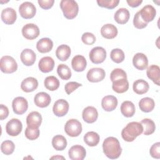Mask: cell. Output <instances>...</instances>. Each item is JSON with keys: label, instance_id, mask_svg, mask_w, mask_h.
I'll list each match as a JSON object with an SVG mask.
<instances>
[{"label": "cell", "instance_id": "cell-1", "mask_svg": "<svg viewBox=\"0 0 160 160\" xmlns=\"http://www.w3.org/2000/svg\"><path fill=\"white\" fill-rule=\"evenodd\" d=\"M102 149L104 154L111 159L118 158L122 152L119 140L112 136L104 139L102 143Z\"/></svg>", "mask_w": 160, "mask_h": 160}, {"label": "cell", "instance_id": "cell-2", "mask_svg": "<svg viewBox=\"0 0 160 160\" xmlns=\"http://www.w3.org/2000/svg\"><path fill=\"white\" fill-rule=\"evenodd\" d=\"M143 132V127L141 122H131L124 128L121 132L122 139L127 142L133 141Z\"/></svg>", "mask_w": 160, "mask_h": 160}, {"label": "cell", "instance_id": "cell-3", "mask_svg": "<svg viewBox=\"0 0 160 160\" xmlns=\"http://www.w3.org/2000/svg\"><path fill=\"white\" fill-rule=\"evenodd\" d=\"M60 7L64 16L68 19H74L78 15L79 7L75 1L62 0L60 2Z\"/></svg>", "mask_w": 160, "mask_h": 160}, {"label": "cell", "instance_id": "cell-4", "mask_svg": "<svg viewBox=\"0 0 160 160\" xmlns=\"http://www.w3.org/2000/svg\"><path fill=\"white\" fill-rule=\"evenodd\" d=\"M0 68L2 72L9 74L15 72L18 69V64L15 59L9 56H4L0 61Z\"/></svg>", "mask_w": 160, "mask_h": 160}, {"label": "cell", "instance_id": "cell-5", "mask_svg": "<svg viewBox=\"0 0 160 160\" xmlns=\"http://www.w3.org/2000/svg\"><path fill=\"white\" fill-rule=\"evenodd\" d=\"M66 133L71 137H77L82 132L81 123L76 119L68 120L64 126Z\"/></svg>", "mask_w": 160, "mask_h": 160}, {"label": "cell", "instance_id": "cell-6", "mask_svg": "<svg viewBox=\"0 0 160 160\" xmlns=\"http://www.w3.org/2000/svg\"><path fill=\"white\" fill-rule=\"evenodd\" d=\"M19 12L22 18L31 19L35 16L36 8L32 2L26 1L19 6Z\"/></svg>", "mask_w": 160, "mask_h": 160}, {"label": "cell", "instance_id": "cell-7", "mask_svg": "<svg viewBox=\"0 0 160 160\" xmlns=\"http://www.w3.org/2000/svg\"><path fill=\"white\" fill-rule=\"evenodd\" d=\"M89 59L94 64H100L104 62L106 58V51L102 48L97 46L93 48L89 52Z\"/></svg>", "mask_w": 160, "mask_h": 160}, {"label": "cell", "instance_id": "cell-8", "mask_svg": "<svg viewBox=\"0 0 160 160\" xmlns=\"http://www.w3.org/2000/svg\"><path fill=\"white\" fill-rule=\"evenodd\" d=\"M22 129V124L20 120L16 118L11 119L6 126V131L11 136H16L19 135Z\"/></svg>", "mask_w": 160, "mask_h": 160}, {"label": "cell", "instance_id": "cell-9", "mask_svg": "<svg viewBox=\"0 0 160 160\" xmlns=\"http://www.w3.org/2000/svg\"><path fill=\"white\" fill-rule=\"evenodd\" d=\"M22 34L26 39L32 40L39 36V29L37 25L33 23H29L22 27Z\"/></svg>", "mask_w": 160, "mask_h": 160}, {"label": "cell", "instance_id": "cell-10", "mask_svg": "<svg viewBox=\"0 0 160 160\" xmlns=\"http://www.w3.org/2000/svg\"><path fill=\"white\" fill-rule=\"evenodd\" d=\"M12 107L15 114L21 115L27 111L28 108V102L24 98L18 96L13 99Z\"/></svg>", "mask_w": 160, "mask_h": 160}, {"label": "cell", "instance_id": "cell-11", "mask_svg": "<svg viewBox=\"0 0 160 160\" xmlns=\"http://www.w3.org/2000/svg\"><path fill=\"white\" fill-rule=\"evenodd\" d=\"M69 110V103L63 99L57 100L52 108L53 113L58 117H62L65 116Z\"/></svg>", "mask_w": 160, "mask_h": 160}, {"label": "cell", "instance_id": "cell-12", "mask_svg": "<svg viewBox=\"0 0 160 160\" xmlns=\"http://www.w3.org/2000/svg\"><path fill=\"white\" fill-rule=\"evenodd\" d=\"M106 76L105 71L101 68H94L87 72V79L89 82H98L104 79Z\"/></svg>", "mask_w": 160, "mask_h": 160}, {"label": "cell", "instance_id": "cell-13", "mask_svg": "<svg viewBox=\"0 0 160 160\" xmlns=\"http://www.w3.org/2000/svg\"><path fill=\"white\" fill-rule=\"evenodd\" d=\"M69 157L72 160H82L86 155V151L81 145L72 146L68 151Z\"/></svg>", "mask_w": 160, "mask_h": 160}, {"label": "cell", "instance_id": "cell-14", "mask_svg": "<svg viewBox=\"0 0 160 160\" xmlns=\"http://www.w3.org/2000/svg\"><path fill=\"white\" fill-rule=\"evenodd\" d=\"M139 11L142 20L147 23L152 21L156 17V11L152 5H146Z\"/></svg>", "mask_w": 160, "mask_h": 160}, {"label": "cell", "instance_id": "cell-15", "mask_svg": "<svg viewBox=\"0 0 160 160\" xmlns=\"http://www.w3.org/2000/svg\"><path fill=\"white\" fill-rule=\"evenodd\" d=\"M42 122V116L37 111L30 112L26 118V123L28 127L32 129L39 128Z\"/></svg>", "mask_w": 160, "mask_h": 160}, {"label": "cell", "instance_id": "cell-16", "mask_svg": "<svg viewBox=\"0 0 160 160\" xmlns=\"http://www.w3.org/2000/svg\"><path fill=\"white\" fill-rule=\"evenodd\" d=\"M82 116L83 120L87 123H93L98 119V112L94 107L88 106L84 109Z\"/></svg>", "mask_w": 160, "mask_h": 160}, {"label": "cell", "instance_id": "cell-17", "mask_svg": "<svg viewBox=\"0 0 160 160\" xmlns=\"http://www.w3.org/2000/svg\"><path fill=\"white\" fill-rule=\"evenodd\" d=\"M132 64L136 69L139 70H144L147 68L148 65V58L144 54L138 52L132 58Z\"/></svg>", "mask_w": 160, "mask_h": 160}, {"label": "cell", "instance_id": "cell-18", "mask_svg": "<svg viewBox=\"0 0 160 160\" xmlns=\"http://www.w3.org/2000/svg\"><path fill=\"white\" fill-rule=\"evenodd\" d=\"M20 58L22 62L25 66H30L35 62L36 55L32 49H25L21 52Z\"/></svg>", "mask_w": 160, "mask_h": 160}, {"label": "cell", "instance_id": "cell-19", "mask_svg": "<svg viewBox=\"0 0 160 160\" xmlns=\"http://www.w3.org/2000/svg\"><path fill=\"white\" fill-rule=\"evenodd\" d=\"M118 105L117 98L112 95L104 96L101 101V106L103 109L106 111H112L114 110Z\"/></svg>", "mask_w": 160, "mask_h": 160}, {"label": "cell", "instance_id": "cell-20", "mask_svg": "<svg viewBox=\"0 0 160 160\" xmlns=\"http://www.w3.org/2000/svg\"><path fill=\"white\" fill-rule=\"evenodd\" d=\"M17 18L16 11L11 8L4 9L1 12V19L6 24H12Z\"/></svg>", "mask_w": 160, "mask_h": 160}, {"label": "cell", "instance_id": "cell-21", "mask_svg": "<svg viewBox=\"0 0 160 160\" xmlns=\"http://www.w3.org/2000/svg\"><path fill=\"white\" fill-rule=\"evenodd\" d=\"M50 96L45 92H40L37 93L34 98L35 105L39 108H46L48 106L51 102Z\"/></svg>", "mask_w": 160, "mask_h": 160}, {"label": "cell", "instance_id": "cell-22", "mask_svg": "<svg viewBox=\"0 0 160 160\" xmlns=\"http://www.w3.org/2000/svg\"><path fill=\"white\" fill-rule=\"evenodd\" d=\"M38 86V80L33 77H28L24 79L21 84V89L26 92L34 91Z\"/></svg>", "mask_w": 160, "mask_h": 160}, {"label": "cell", "instance_id": "cell-23", "mask_svg": "<svg viewBox=\"0 0 160 160\" xmlns=\"http://www.w3.org/2000/svg\"><path fill=\"white\" fill-rule=\"evenodd\" d=\"M39 70L42 72H49L51 71L54 66V61L49 56L42 58L38 63Z\"/></svg>", "mask_w": 160, "mask_h": 160}, {"label": "cell", "instance_id": "cell-24", "mask_svg": "<svg viewBox=\"0 0 160 160\" xmlns=\"http://www.w3.org/2000/svg\"><path fill=\"white\" fill-rule=\"evenodd\" d=\"M118 29L112 24H106L102 26L101 34L106 39H111L114 38L118 34Z\"/></svg>", "mask_w": 160, "mask_h": 160}, {"label": "cell", "instance_id": "cell-25", "mask_svg": "<svg viewBox=\"0 0 160 160\" xmlns=\"http://www.w3.org/2000/svg\"><path fill=\"white\" fill-rule=\"evenodd\" d=\"M87 65V61L85 58L82 55L75 56L71 61V66L72 69L76 72L83 71Z\"/></svg>", "mask_w": 160, "mask_h": 160}, {"label": "cell", "instance_id": "cell-26", "mask_svg": "<svg viewBox=\"0 0 160 160\" xmlns=\"http://www.w3.org/2000/svg\"><path fill=\"white\" fill-rule=\"evenodd\" d=\"M147 76L149 79L153 81L154 84L159 86L160 81V68L157 65H151L147 69Z\"/></svg>", "mask_w": 160, "mask_h": 160}, {"label": "cell", "instance_id": "cell-27", "mask_svg": "<svg viewBox=\"0 0 160 160\" xmlns=\"http://www.w3.org/2000/svg\"><path fill=\"white\" fill-rule=\"evenodd\" d=\"M53 47V42L48 38H44L39 40L36 44L38 51L41 53H46L51 51Z\"/></svg>", "mask_w": 160, "mask_h": 160}, {"label": "cell", "instance_id": "cell-28", "mask_svg": "<svg viewBox=\"0 0 160 160\" xmlns=\"http://www.w3.org/2000/svg\"><path fill=\"white\" fill-rule=\"evenodd\" d=\"M112 88L117 93L125 92L129 88V82L127 78H120L114 81Z\"/></svg>", "mask_w": 160, "mask_h": 160}, {"label": "cell", "instance_id": "cell-29", "mask_svg": "<svg viewBox=\"0 0 160 160\" xmlns=\"http://www.w3.org/2000/svg\"><path fill=\"white\" fill-rule=\"evenodd\" d=\"M130 17V14L129 11L126 8H119L116 11L114 14V20L120 24H126Z\"/></svg>", "mask_w": 160, "mask_h": 160}, {"label": "cell", "instance_id": "cell-30", "mask_svg": "<svg viewBox=\"0 0 160 160\" xmlns=\"http://www.w3.org/2000/svg\"><path fill=\"white\" fill-rule=\"evenodd\" d=\"M71 48L66 44H61L56 50V56L60 61H66L71 55Z\"/></svg>", "mask_w": 160, "mask_h": 160}, {"label": "cell", "instance_id": "cell-31", "mask_svg": "<svg viewBox=\"0 0 160 160\" xmlns=\"http://www.w3.org/2000/svg\"><path fill=\"white\" fill-rule=\"evenodd\" d=\"M133 91L138 94L146 93L149 88V84L144 79H138L134 82L132 85Z\"/></svg>", "mask_w": 160, "mask_h": 160}, {"label": "cell", "instance_id": "cell-32", "mask_svg": "<svg viewBox=\"0 0 160 160\" xmlns=\"http://www.w3.org/2000/svg\"><path fill=\"white\" fill-rule=\"evenodd\" d=\"M134 104L129 101H124L121 105V112L122 114L126 118H131L135 113Z\"/></svg>", "mask_w": 160, "mask_h": 160}, {"label": "cell", "instance_id": "cell-33", "mask_svg": "<svg viewBox=\"0 0 160 160\" xmlns=\"http://www.w3.org/2000/svg\"><path fill=\"white\" fill-rule=\"evenodd\" d=\"M155 106L154 101L149 97L142 98L139 102L140 109L144 112H149L153 110Z\"/></svg>", "mask_w": 160, "mask_h": 160}, {"label": "cell", "instance_id": "cell-34", "mask_svg": "<svg viewBox=\"0 0 160 160\" xmlns=\"http://www.w3.org/2000/svg\"><path fill=\"white\" fill-rule=\"evenodd\" d=\"M99 134L94 131L88 132L84 136V141L85 143L91 147L96 146L99 142Z\"/></svg>", "mask_w": 160, "mask_h": 160}, {"label": "cell", "instance_id": "cell-35", "mask_svg": "<svg viewBox=\"0 0 160 160\" xmlns=\"http://www.w3.org/2000/svg\"><path fill=\"white\" fill-rule=\"evenodd\" d=\"M52 147L57 151H62L67 146V141L62 135H56L52 139Z\"/></svg>", "mask_w": 160, "mask_h": 160}, {"label": "cell", "instance_id": "cell-36", "mask_svg": "<svg viewBox=\"0 0 160 160\" xmlns=\"http://www.w3.org/2000/svg\"><path fill=\"white\" fill-rule=\"evenodd\" d=\"M141 123L143 127V134L144 135H150L155 131L156 126L152 120L145 118L141 121Z\"/></svg>", "mask_w": 160, "mask_h": 160}, {"label": "cell", "instance_id": "cell-37", "mask_svg": "<svg viewBox=\"0 0 160 160\" xmlns=\"http://www.w3.org/2000/svg\"><path fill=\"white\" fill-rule=\"evenodd\" d=\"M44 84L47 89L52 91L58 89L59 86V81L55 76H50L45 78Z\"/></svg>", "mask_w": 160, "mask_h": 160}, {"label": "cell", "instance_id": "cell-38", "mask_svg": "<svg viewBox=\"0 0 160 160\" xmlns=\"http://www.w3.org/2000/svg\"><path fill=\"white\" fill-rule=\"evenodd\" d=\"M57 72L59 76L63 80H68L71 77V69L64 64H60L58 65Z\"/></svg>", "mask_w": 160, "mask_h": 160}, {"label": "cell", "instance_id": "cell-39", "mask_svg": "<svg viewBox=\"0 0 160 160\" xmlns=\"http://www.w3.org/2000/svg\"><path fill=\"white\" fill-rule=\"evenodd\" d=\"M110 57L112 61L116 63H120L124 59L125 55L123 51L121 49H113L110 53Z\"/></svg>", "mask_w": 160, "mask_h": 160}, {"label": "cell", "instance_id": "cell-40", "mask_svg": "<svg viewBox=\"0 0 160 160\" xmlns=\"http://www.w3.org/2000/svg\"><path fill=\"white\" fill-rule=\"evenodd\" d=\"M15 149L14 142L10 140H6L3 141L1 145V150L5 155L11 154Z\"/></svg>", "mask_w": 160, "mask_h": 160}, {"label": "cell", "instance_id": "cell-41", "mask_svg": "<svg viewBox=\"0 0 160 160\" xmlns=\"http://www.w3.org/2000/svg\"><path fill=\"white\" fill-rule=\"evenodd\" d=\"M119 2V0H98V4L102 8L112 9L116 8Z\"/></svg>", "mask_w": 160, "mask_h": 160}, {"label": "cell", "instance_id": "cell-42", "mask_svg": "<svg viewBox=\"0 0 160 160\" xmlns=\"http://www.w3.org/2000/svg\"><path fill=\"white\" fill-rule=\"evenodd\" d=\"M120 78H127V74L126 72L120 68H116L111 72L110 79L112 82Z\"/></svg>", "mask_w": 160, "mask_h": 160}, {"label": "cell", "instance_id": "cell-43", "mask_svg": "<svg viewBox=\"0 0 160 160\" xmlns=\"http://www.w3.org/2000/svg\"><path fill=\"white\" fill-rule=\"evenodd\" d=\"M133 24L136 28L139 29L146 28L148 25V23L144 22L142 20V19L141 18L140 14H139V11L137 12L134 16Z\"/></svg>", "mask_w": 160, "mask_h": 160}, {"label": "cell", "instance_id": "cell-44", "mask_svg": "<svg viewBox=\"0 0 160 160\" xmlns=\"http://www.w3.org/2000/svg\"><path fill=\"white\" fill-rule=\"evenodd\" d=\"M39 128L37 129H32L29 127L26 128L24 134L25 136L29 140H35L39 136Z\"/></svg>", "mask_w": 160, "mask_h": 160}, {"label": "cell", "instance_id": "cell-45", "mask_svg": "<svg viewBox=\"0 0 160 160\" xmlns=\"http://www.w3.org/2000/svg\"><path fill=\"white\" fill-rule=\"evenodd\" d=\"M81 40L85 44L92 45L96 41V37L92 33L86 32L82 35Z\"/></svg>", "mask_w": 160, "mask_h": 160}, {"label": "cell", "instance_id": "cell-46", "mask_svg": "<svg viewBox=\"0 0 160 160\" xmlns=\"http://www.w3.org/2000/svg\"><path fill=\"white\" fill-rule=\"evenodd\" d=\"M81 86H82V84L79 82H74V81H71V82H69L66 84V85L64 86V89H65L66 92L68 94H70L74 91H75L76 89H78L79 87H80Z\"/></svg>", "mask_w": 160, "mask_h": 160}, {"label": "cell", "instance_id": "cell-47", "mask_svg": "<svg viewBox=\"0 0 160 160\" xmlns=\"http://www.w3.org/2000/svg\"><path fill=\"white\" fill-rule=\"evenodd\" d=\"M160 142H158L154 143L152 145V146L150 148L149 152L150 155L153 158L156 159H159L160 158Z\"/></svg>", "mask_w": 160, "mask_h": 160}, {"label": "cell", "instance_id": "cell-48", "mask_svg": "<svg viewBox=\"0 0 160 160\" xmlns=\"http://www.w3.org/2000/svg\"><path fill=\"white\" fill-rule=\"evenodd\" d=\"M39 6L44 9H48L52 7L54 1V0H38Z\"/></svg>", "mask_w": 160, "mask_h": 160}, {"label": "cell", "instance_id": "cell-49", "mask_svg": "<svg viewBox=\"0 0 160 160\" xmlns=\"http://www.w3.org/2000/svg\"><path fill=\"white\" fill-rule=\"evenodd\" d=\"M9 115V109L7 106L4 104L0 105V119L3 120L6 119Z\"/></svg>", "mask_w": 160, "mask_h": 160}, {"label": "cell", "instance_id": "cell-50", "mask_svg": "<svg viewBox=\"0 0 160 160\" xmlns=\"http://www.w3.org/2000/svg\"><path fill=\"white\" fill-rule=\"evenodd\" d=\"M142 2V0H127L128 5L132 8H136L139 6Z\"/></svg>", "mask_w": 160, "mask_h": 160}, {"label": "cell", "instance_id": "cell-51", "mask_svg": "<svg viewBox=\"0 0 160 160\" xmlns=\"http://www.w3.org/2000/svg\"><path fill=\"white\" fill-rule=\"evenodd\" d=\"M64 159V157H62V156H52V157H51V159Z\"/></svg>", "mask_w": 160, "mask_h": 160}]
</instances>
